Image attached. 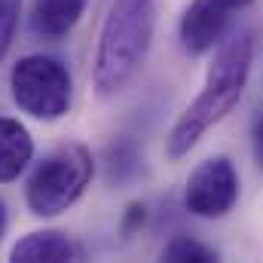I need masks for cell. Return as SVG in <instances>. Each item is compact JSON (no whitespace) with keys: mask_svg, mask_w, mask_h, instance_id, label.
Returning a JSON list of instances; mask_svg holds the SVG:
<instances>
[{"mask_svg":"<svg viewBox=\"0 0 263 263\" xmlns=\"http://www.w3.org/2000/svg\"><path fill=\"white\" fill-rule=\"evenodd\" d=\"M9 92L22 114L34 120H62L70 110L73 83L67 67L52 55H25L9 70Z\"/></svg>","mask_w":263,"mask_h":263,"instance_id":"cell-4","label":"cell"},{"mask_svg":"<svg viewBox=\"0 0 263 263\" xmlns=\"http://www.w3.org/2000/svg\"><path fill=\"white\" fill-rule=\"evenodd\" d=\"M86 12V0H34V31L43 37H65Z\"/></svg>","mask_w":263,"mask_h":263,"instance_id":"cell-9","label":"cell"},{"mask_svg":"<svg viewBox=\"0 0 263 263\" xmlns=\"http://www.w3.org/2000/svg\"><path fill=\"white\" fill-rule=\"evenodd\" d=\"M77 257V245L59 230H37L18 239L9 251L15 263H67Z\"/></svg>","mask_w":263,"mask_h":263,"instance_id":"cell-7","label":"cell"},{"mask_svg":"<svg viewBox=\"0 0 263 263\" xmlns=\"http://www.w3.org/2000/svg\"><path fill=\"white\" fill-rule=\"evenodd\" d=\"M251 147H254V159L263 168V114L254 120V129H251Z\"/></svg>","mask_w":263,"mask_h":263,"instance_id":"cell-13","label":"cell"},{"mask_svg":"<svg viewBox=\"0 0 263 263\" xmlns=\"http://www.w3.org/2000/svg\"><path fill=\"white\" fill-rule=\"evenodd\" d=\"M236 202H239V172L227 156H208L190 172L184 190V208L190 214L217 220L227 217Z\"/></svg>","mask_w":263,"mask_h":263,"instance_id":"cell-5","label":"cell"},{"mask_svg":"<svg viewBox=\"0 0 263 263\" xmlns=\"http://www.w3.org/2000/svg\"><path fill=\"white\" fill-rule=\"evenodd\" d=\"M34 156V138L18 120L0 117V184L15 181Z\"/></svg>","mask_w":263,"mask_h":263,"instance_id":"cell-8","label":"cell"},{"mask_svg":"<svg viewBox=\"0 0 263 263\" xmlns=\"http://www.w3.org/2000/svg\"><path fill=\"white\" fill-rule=\"evenodd\" d=\"M18 15H22V0H0V62L12 46V37L18 31Z\"/></svg>","mask_w":263,"mask_h":263,"instance_id":"cell-11","label":"cell"},{"mask_svg":"<svg viewBox=\"0 0 263 263\" xmlns=\"http://www.w3.org/2000/svg\"><path fill=\"white\" fill-rule=\"evenodd\" d=\"M251 62H254V37L251 34H236L233 40H227L217 49L199 95L184 107V114L178 117V123L172 126L168 138H165V150L172 159L187 156L199 144V138L211 126H217L239 104L248 73H251Z\"/></svg>","mask_w":263,"mask_h":263,"instance_id":"cell-1","label":"cell"},{"mask_svg":"<svg viewBox=\"0 0 263 263\" xmlns=\"http://www.w3.org/2000/svg\"><path fill=\"white\" fill-rule=\"evenodd\" d=\"M144 220H147V205H144V202H135V205H129V211H126V217H123V230L132 233V230H138Z\"/></svg>","mask_w":263,"mask_h":263,"instance_id":"cell-12","label":"cell"},{"mask_svg":"<svg viewBox=\"0 0 263 263\" xmlns=\"http://www.w3.org/2000/svg\"><path fill=\"white\" fill-rule=\"evenodd\" d=\"M3 230H6V208H3V202H0V239H3Z\"/></svg>","mask_w":263,"mask_h":263,"instance_id":"cell-14","label":"cell"},{"mask_svg":"<svg viewBox=\"0 0 263 263\" xmlns=\"http://www.w3.org/2000/svg\"><path fill=\"white\" fill-rule=\"evenodd\" d=\"M92 175H95V159H92L89 147H83V144L55 147L34 165V172L25 184V202H28L31 214L55 217V214L67 211L86 193V187L92 184Z\"/></svg>","mask_w":263,"mask_h":263,"instance_id":"cell-3","label":"cell"},{"mask_svg":"<svg viewBox=\"0 0 263 263\" xmlns=\"http://www.w3.org/2000/svg\"><path fill=\"white\" fill-rule=\"evenodd\" d=\"M156 28V0H114L95 52V92L110 98L129 86L144 65Z\"/></svg>","mask_w":263,"mask_h":263,"instance_id":"cell-2","label":"cell"},{"mask_svg":"<svg viewBox=\"0 0 263 263\" xmlns=\"http://www.w3.org/2000/svg\"><path fill=\"white\" fill-rule=\"evenodd\" d=\"M227 3H230V6H233V9H242V6H248V3H251V0H227Z\"/></svg>","mask_w":263,"mask_h":263,"instance_id":"cell-15","label":"cell"},{"mask_svg":"<svg viewBox=\"0 0 263 263\" xmlns=\"http://www.w3.org/2000/svg\"><path fill=\"white\" fill-rule=\"evenodd\" d=\"M162 260L172 263H211L217 260V254L211 248H205L202 242L190 239V236H175L165 248H162Z\"/></svg>","mask_w":263,"mask_h":263,"instance_id":"cell-10","label":"cell"},{"mask_svg":"<svg viewBox=\"0 0 263 263\" xmlns=\"http://www.w3.org/2000/svg\"><path fill=\"white\" fill-rule=\"evenodd\" d=\"M233 12L236 9L227 0H193L181 15V43H184V49L190 55L211 52L223 40Z\"/></svg>","mask_w":263,"mask_h":263,"instance_id":"cell-6","label":"cell"}]
</instances>
